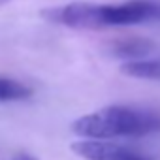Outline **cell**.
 I'll list each match as a JSON object with an SVG mask.
<instances>
[{
	"instance_id": "6",
	"label": "cell",
	"mask_w": 160,
	"mask_h": 160,
	"mask_svg": "<svg viewBox=\"0 0 160 160\" xmlns=\"http://www.w3.org/2000/svg\"><path fill=\"white\" fill-rule=\"evenodd\" d=\"M32 94V89L12 77H0V102L25 100Z\"/></svg>"
},
{
	"instance_id": "5",
	"label": "cell",
	"mask_w": 160,
	"mask_h": 160,
	"mask_svg": "<svg viewBox=\"0 0 160 160\" xmlns=\"http://www.w3.org/2000/svg\"><path fill=\"white\" fill-rule=\"evenodd\" d=\"M154 49V43L143 38H128V40H121L115 42L111 47V55L124 58V60H136V58H143L145 55H149Z\"/></svg>"
},
{
	"instance_id": "3",
	"label": "cell",
	"mask_w": 160,
	"mask_h": 160,
	"mask_svg": "<svg viewBox=\"0 0 160 160\" xmlns=\"http://www.w3.org/2000/svg\"><path fill=\"white\" fill-rule=\"evenodd\" d=\"M72 151L85 160H154L151 154L109 139L85 138L72 143Z\"/></svg>"
},
{
	"instance_id": "4",
	"label": "cell",
	"mask_w": 160,
	"mask_h": 160,
	"mask_svg": "<svg viewBox=\"0 0 160 160\" xmlns=\"http://www.w3.org/2000/svg\"><path fill=\"white\" fill-rule=\"evenodd\" d=\"M121 72L134 79L160 81V58H136L121 64Z\"/></svg>"
},
{
	"instance_id": "1",
	"label": "cell",
	"mask_w": 160,
	"mask_h": 160,
	"mask_svg": "<svg viewBox=\"0 0 160 160\" xmlns=\"http://www.w3.org/2000/svg\"><path fill=\"white\" fill-rule=\"evenodd\" d=\"M72 130L92 139L143 138L160 132V113L136 106H106L75 119Z\"/></svg>"
},
{
	"instance_id": "2",
	"label": "cell",
	"mask_w": 160,
	"mask_h": 160,
	"mask_svg": "<svg viewBox=\"0 0 160 160\" xmlns=\"http://www.w3.org/2000/svg\"><path fill=\"white\" fill-rule=\"evenodd\" d=\"M151 21H160V2L128 0L121 4H102V28L132 27Z\"/></svg>"
},
{
	"instance_id": "7",
	"label": "cell",
	"mask_w": 160,
	"mask_h": 160,
	"mask_svg": "<svg viewBox=\"0 0 160 160\" xmlns=\"http://www.w3.org/2000/svg\"><path fill=\"white\" fill-rule=\"evenodd\" d=\"M12 160H36L32 154H28V152H17Z\"/></svg>"
}]
</instances>
